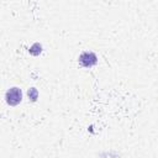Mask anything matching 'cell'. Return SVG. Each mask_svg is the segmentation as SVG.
Here are the masks:
<instances>
[{
	"label": "cell",
	"instance_id": "1",
	"mask_svg": "<svg viewBox=\"0 0 158 158\" xmlns=\"http://www.w3.org/2000/svg\"><path fill=\"white\" fill-rule=\"evenodd\" d=\"M5 98H6V102H7L9 105L15 106V105H17V104L21 101V99H22V93H21V90H20L19 88H11V89H9V90L6 91Z\"/></svg>",
	"mask_w": 158,
	"mask_h": 158
},
{
	"label": "cell",
	"instance_id": "2",
	"mask_svg": "<svg viewBox=\"0 0 158 158\" xmlns=\"http://www.w3.org/2000/svg\"><path fill=\"white\" fill-rule=\"evenodd\" d=\"M98 62V58L95 56V53L93 52H83L80 56H79V63L83 65V67H93Z\"/></svg>",
	"mask_w": 158,
	"mask_h": 158
}]
</instances>
